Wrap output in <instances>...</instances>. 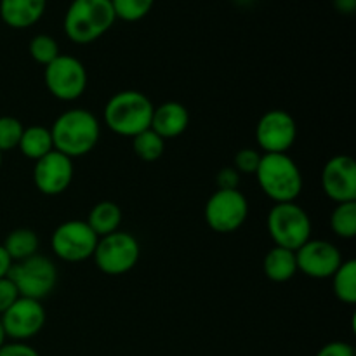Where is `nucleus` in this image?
Returning <instances> with one entry per match:
<instances>
[{"label": "nucleus", "mask_w": 356, "mask_h": 356, "mask_svg": "<svg viewBox=\"0 0 356 356\" xmlns=\"http://www.w3.org/2000/svg\"><path fill=\"white\" fill-rule=\"evenodd\" d=\"M56 152L68 159L86 156L96 148L101 138V124L92 111L86 108H72L59 115L51 125Z\"/></svg>", "instance_id": "nucleus-1"}, {"label": "nucleus", "mask_w": 356, "mask_h": 356, "mask_svg": "<svg viewBox=\"0 0 356 356\" xmlns=\"http://www.w3.org/2000/svg\"><path fill=\"white\" fill-rule=\"evenodd\" d=\"M254 176L263 193L275 204L296 202L305 186L301 169L287 153H263Z\"/></svg>", "instance_id": "nucleus-2"}, {"label": "nucleus", "mask_w": 356, "mask_h": 356, "mask_svg": "<svg viewBox=\"0 0 356 356\" xmlns=\"http://www.w3.org/2000/svg\"><path fill=\"white\" fill-rule=\"evenodd\" d=\"M153 103L145 92L120 90L106 101L103 118L106 127L122 138H134L152 125Z\"/></svg>", "instance_id": "nucleus-3"}, {"label": "nucleus", "mask_w": 356, "mask_h": 356, "mask_svg": "<svg viewBox=\"0 0 356 356\" xmlns=\"http://www.w3.org/2000/svg\"><path fill=\"white\" fill-rule=\"evenodd\" d=\"M117 21L111 0H72L65 14V33L73 44L99 40Z\"/></svg>", "instance_id": "nucleus-4"}, {"label": "nucleus", "mask_w": 356, "mask_h": 356, "mask_svg": "<svg viewBox=\"0 0 356 356\" xmlns=\"http://www.w3.org/2000/svg\"><path fill=\"white\" fill-rule=\"evenodd\" d=\"M266 228L275 245L294 252L312 238L313 233L309 214L296 202L275 204L268 212Z\"/></svg>", "instance_id": "nucleus-5"}, {"label": "nucleus", "mask_w": 356, "mask_h": 356, "mask_svg": "<svg viewBox=\"0 0 356 356\" xmlns=\"http://www.w3.org/2000/svg\"><path fill=\"white\" fill-rule=\"evenodd\" d=\"M9 280L19 292V298L42 301L52 294L58 284V268L44 254H35L24 261L13 263Z\"/></svg>", "instance_id": "nucleus-6"}, {"label": "nucleus", "mask_w": 356, "mask_h": 356, "mask_svg": "<svg viewBox=\"0 0 356 356\" xmlns=\"http://www.w3.org/2000/svg\"><path fill=\"white\" fill-rule=\"evenodd\" d=\"M139 256H141V247L138 238L129 232L118 229L97 240L92 259L104 275L120 277L129 273L138 264Z\"/></svg>", "instance_id": "nucleus-7"}, {"label": "nucleus", "mask_w": 356, "mask_h": 356, "mask_svg": "<svg viewBox=\"0 0 356 356\" xmlns=\"http://www.w3.org/2000/svg\"><path fill=\"white\" fill-rule=\"evenodd\" d=\"M87 70L79 58L59 54L47 66H44V83L56 99L72 103L87 89Z\"/></svg>", "instance_id": "nucleus-8"}, {"label": "nucleus", "mask_w": 356, "mask_h": 356, "mask_svg": "<svg viewBox=\"0 0 356 356\" xmlns=\"http://www.w3.org/2000/svg\"><path fill=\"white\" fill-rule=\"evenodd\" d=\"M205 221L216 233H233L249 218V200L240 190H216L204 209Z\"/></svg>", "instance_id": "nucleus-9"}, {"label": "nucleus", "mask_w": 356, "mask_h": 356, "mask_svg": "<svg viewBox=\"0 0 356 356\" xmlns=\"http://www.w3.org/2000/svg\"><path fill=\"white\" fill-rule=\"evenodd\" d=\"M99 236L86 221L70 219L54 229L51 238L52 252L65 263H83L90 259L96 250Z\"/></svg>", "instance_id": "nucleus-10"}, {"label": "nucleus", "mask_w": 356, "mask_h": 356, "mask_svg": "<svg viewBox=\"0 0 356 356\" xmlns=\"http://www.w3.org/2000/svg\"><path fill=\"white\" fill-rule=\"evenodd\" d=\"M45 320L47 315L42 301L28 298H17L16 302L0 316V323L7 339L21 341V343H26L31 337L38 336L44 329Z\"/></svg>", "instance_id": "nucleus-11"}, {"label": "nucleus", "mask_w": 356, "mask_h": 356, "mask_svg": "<svg viewBox=\"0 0 356 356\" xmlns=\"http://www.w3.org/2000/svg\"><path fill=\"white\" fill-rule=\"evenodd\" d=\"M298 139V124L285 110H270L256 125V141L263 153H287Z\"/></svg>", "instance_id": "nucleus-12"}, {"label": "nucleus", "mask_w": 356, "mask_h": 356, "mask_svg": "<svg viewBox=\"0 0 356 356\" xmlns=\"http://www.w3.org/2000/svg\"><path fill=\"white\" fill-rule=\"evenodd\" d=\"M298 271L315 280H325L337 271L343 263V254L329 240L309 238L296 250Z\"/></svg>", "instance_id": "nucleus-13"}, {"label": "nucleus", "mask_w": 356, "mask_h": 356, "mask_svg": "<svg viewBox=\"0 0 356 356\" xmlns=\"http://www.w3.org/2000/svg\"><path fill=\"white\" fill-rule=\"evenodd\" d=\"M322 190L336 204L356 202V162L350 155H336L322 169Z\"/></svg>", "instance_id": "nucleus-14"}, {"label": "nucleus", "mask_w": 356, "mask_h": 356, "mask_svg": "<svg viewBox=\"0 0 356 356\" xmlns=\"http://www.w3.org/2000/svg\"><path fill=\"white\" fill-rule=\"evenodd\" d=\"M73 160L52 149L44 159L37 160L33 167V183L42 195L58 197L65 193L73 181Z\"/></svg>", "instance_id": "nucleus-15"}, {"label": "nucleus", "mask_w": 356, "mask_h": 356, "mask_svg": "<svg viewBox=\"0 0 356 356\" xmlns=\"http://www.w3.org/2000/svg\"><path fill=\"white\" fill-rule=\"evenodd\" d=\"M188 127H190V111L183 103L167 101L153 108L149 129L155 131L163 141L179 138L186 132Z\"/></svg>", "instance_id": "nucleus-16"}, {"label": "nucleus", "mask_w": 356, "mask_h": 356, "mask_svg": "<svg viewBox=\"0 0 356 356\" xmlns=\"http://www.w3.org/2000/svg\"><path fill=\"white\" fill-rule=\"evenodd\" d=\"M47 0H0V17L7 26L24 30L42 19Z\"/></svg>", "instance_id": "nucleus-17"}, {"label": "nucleus", "mask_w": 356, "mask_h": 356, "mask_svg": "<svg viewBox=\"0 0 356 356\" xmlns=\"http://www.w3.org/2000/svg\"><path fill=\"white\" fill-rule=\"evenodd\" d=\"M263 270L268 280L275 282V284H285V282L292 280L298 273L296 252L284 249V247H271L264 256Z\"/></svg>", "instance_id": "nucleus-18"}, {"label": "nucleus", "mask_w": 356, "mask_h": 356, "mask_svg": "<svg viewBox=\"0 0 356 356\" xmlns=\"http://www.w3.org/2000/svg\"><path fill=\"white\" fill-rule=\"evenodd\" d=\"M87 225L90 226L97 236H106L111 233L118 232L122 225V209L118 204L111 200L97 202L89 211V216L86 219Z\"/></svg>", "instance_id": "nucleus-19"}, {"label": "nucleus", "mask_w": 356, "mask_h": 356, "mask_svg": "<svg viewBox=\"0 0 356 356\" xmlns=\"http://www.w3.org/2000/svg\"><path fill=\"white\" fill-rule=\"evenodd\" d=\"M17 149L26 159L33 160V162L44 159L45 155H49L54 149L51 129L45 127V125H30V127H24Z\"/></svg>", "instance_id": "nucleus-20"}, {"label": "nucleus", "mask_w": 356, "mask_h": 356, "mask_svg": "<svg viewBox=\"0 0 356 356\" xmlns=\"http://www.w3.org/2000/svg\"><path fill=\"white\" fill-rule=\"evenodd\" d=\"M2 247L6 249L10 261H13V263H17V261H24L28 259V257L38 254L40 240H38V235L33 229L16 228L10 233H7Z\"/></svg>", "instance_id": "nucleus-21"}, {"label": "nucleus", "mask_w": 356, "mask_h": 356, "mask_svg": "<svg viewBox=\"0 0 356 356\" xmlns=\"http://www.w3.org/2000/svg\"><path fill=\"white\" fill-rule=\"evenodd\" d=\"M332 289L336 298L344 305L356 302V261L348 259L341 263L336 273L332 275Z\"/></svg>", "instance_id": "nucleus-22"}, {"label": "nucleus", "mask_w": 356, "mask_h": 356, "mask_svg": "<svg viewBox=\"0 0 356 356\" xmlns=\"http://www.w3.org/2000/svg\"><path fill=\"white\" fill-rule=\"evenodd\" d=\"M132 149L143 162H156L165 152V141L155 131L146 129L132 138Z\"/></svg>", "instance_id": "nucleus-23"}, {"label": "nucleus", "mask_w": 356, "mask_h": 356, "mask_svg": "<svg viewBox=\"0 0 356 356\" xmlns=\"http://www.w3.org/2000/svg\"><path fill=\"white\" fill-rule=\"evenodd\" d=\"M330 228L339 238L351 240L356 236V202L336 204L330 216Z\"/></svg>", "instance_id": "nucleus-24"}, {"label": "nucleus", "mask_w": 356, "mask_h": 356, "mask_svg": "<svg viewBox=\"0 0 356 356\" xmlns=\"http://www.w3.org/2000/svg\"><path fill=\"white\" fill-rule=\"evenodd\" d=\"M28 52H30L31 59L42 66H47L49 63L54 61L61 52H59V45L54 37L51 35H35L28 45Z\"/></svg>", "instance_id": "nucleus-25"}, {"label": "nucleus", "mask_w": 356, "mask_h": 356, "mask_svg": "<svg viewBox=\"0 0 356 356\" xmlns=\"http://www.w3.org/2000/svg\"><path fill=\"white\" fill-rule=\"evenodd\" d=\"M153 3L155 0H111L117 19L125 21V23H134L148 16Z\"/></svg>", "instance_id": "nucleus-26"}, {"label": "nucleus", "mask_w": 356, "mask_h": 356, "mask_svg": "<svg viewBox=\"0 0 356 356\" xmlns=\"http://www.w3.org/2000/svg\"><path fill=\"white\" fill-rule=\"evenodd\" d=\"M23 124L19 118L3 115L0 117V152H9V149L17 148L23 136Z\"/></svg>", "instance_id": "nucleus-27"}, {"label": "nucleus", "mask_w": 356, "mask_h": 356, "mask_svg": "<svg viewBox=\"0 0 356 356\" xmlns=\"http://www.w3.org/2000/svg\"><path fill=\"white\" fill-rule=\"evenodd\" d=\"M261 156H263V153H261L259 149L242 148L236 152L235 160H233V167H235L240 174H256L261 162Z\"/></svg>", "instance_id": "nucleus-28"}, {"label": "nucleus", "mask_w": 356, "mask_h": 356, "mask_svg": "<svg viewBox=\"0 0 356 356\" xmlns=\"http://www.w3.org/2000/svg\"><path fill=\"white\" fill-rule=\"evenodd\" d=\"M17 298H19V292L9 280V277L0 278V316L16 302Z\"/></svg>", "instance_id": "nucleus-29"}, {"label": "nucleus", "mask_w": 356, "mask_h": 356, "mask_svg": "<svg viewBox=\"0 0 356 356\" xmlns=\"http://www.w3.org/2000/svg\"><path fill=\"white\" fill-rule=\"evenodd\" d=\"M216 186L218 190H238L240 186V172L235 167H222L216 174Z\"/></svg>", "instance_id": "nucleus-30"}, {"label": "nucleus", "mask_w": 356, "mask_h": 356, "mask_svg": "<svg viewBox=\"0 0 356 356\" xmlns=\"http://www.w3.org/2000/svg\"><path fill=\"white\" fill-rule=\"evenodd\" d=\"M0 356H40L33 346L21 341H6L0 346Z\"/></svg>", "instance_id": "nucleus-31"}, {"label": "nucleus", "mask_w": 356, "mask_h": 356, "mask_svg": "<svg viewBox=\"0 0 356 356\" xmlns=\"http://www.w3.org/2000/svg\"><path fill=\"white\" fill-rule=\"evenodd\" d=\"M316 356H355V350L351 344L344 343V341H332L320 348Z\"/></svg>", "instance_id": "nucleus-32"}, {"label": "nucleus", "mask_w": 356, "mask_h": 356, "mask_svg": "<svg viewBox=\"0 0 356 356\" xmlns=\"http://www.w3.org/2000/svg\"><path fill=\"white\" fill-rule=\"evenodd\" d=\"M10 266H13V261H10V257L7 256L6 249H3L2 243H0V278H3L9 275Z\"/></svg>", "instance_id": "nucleus-33"}, {"label": "nucleus", "mask_w": 356, "mask_h": 356, "mask_svg": "<svg viewBox=\"0 0 356 356\" xmlns=\"http://www.w3.org/2000/svg\"><path fill=\"white\" fill-rule=\"evenodd\" d=\"M334 6L339 13L351 14L356 9V0H334Z\"/></svg>", "instance_id": "nucleus-34"}, {"label": "nucleus", "mask_w": 356, "mask_h": 356, "mask_svg": "<svg viewBox=\"0 0 356 356\" xmlns=\"http://www.w3.org/2000/svg\"><path fill=\"white\" fill-rule=\"evenodd\" d=\"M7 341V337H6V332H3V329H2V323H0V346H2L3 343H6Z\"/></svg>", "instance_id": "nucleus-35"}, {"label": "nucleus", "mask_w": 356, "mask_h": 356, "mask_svg": "<svg viewBox=\"0 0 356 356\" xmlns=\"http://www.w3.org/2000/svg\"><path fill=\"white\" fill-rule=\"evenodd\" d=\"M0 167H2V152H0Z\"/></svg>", "instance_id": "nucleus-36"}]
</instances>
